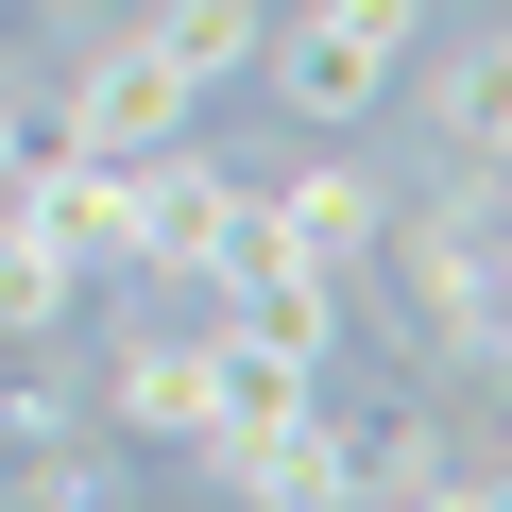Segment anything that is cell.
<instances>
[{
	"mask_svg": "<svg viewBox=\"0 0 512 512\" xmlns=\"http://www.w3.org/2000/svg\"><path fill=\"white\" fill-rule=\"evenodd\" d=\"M410 52H427V0H308V18H274L256 35V69H274V103L291 120H376L393 86H410Z\"/></svg>",
	"mask_w": 512,
	"mask_h": 512,
	"instance_id": "obj_1",
	"label": "cell"
},
{
	"mask_svg": "<svg viewBox=\"0 0 512 512\" xmlns=\"http://www.w3.org/2000/svg\"><path fill=\"white\" fill-rule=\"evenodd\" d=\"M239 256H256V188L222 171V154H137V274H188V291H222L239 274Z\"/></svg>",
	"mask_w": 512,
	"mask_h": 512,
	"instance_id": "obj_2",
	"label": "cell"
},
{
	"mask_svg": "<svg viewBox=\"0 0 512 512\" xmlns=\"http://www.w3.org/2000/svg\"><path fill=\"white\" fill-rule=\"evenodd\" d=\"M188 461H205V495H222V512H359V478H342V427H325V410L205 427Z\"/></svg>",
	"mask_w": 512,
	"mask_h": 512,
	"instance_id": "obj_3",
	"label": "cell"
},
{
	"mask_svg": "<svg viewBox=\"0 0 512 512\" xmlns=\"http://www.w3.org/2000/svg\"><path fill=\"white\" fill-rule=\"evenodd\" d=\"M188 103H205V86H188V69L154 52V35H103V52H86V69L52 86L69 154H171V137H188Z\"/></svg>",
	"mask_w": 512,
	"mask_h": 512,
	"instance_id": "obj_4",
	"label": "cell"
},
{
	"mask_svg": "<svg viewBox=\"0 0 512 512\" xmlns=\"http://www.w3.org/2000/svg\"><path fill=\"white\" fill-rule=\"evenodd\" d=\"M205 342H239V359H291V376H325V359H342V274H308V256H274V239H256L239 274L205 291Z\"/></svg>",
	"mask_w": 512,
	"mask_h": 512,
	"instance_id": "obj_5",
	"label": "cell"
},
{
	"mask_svg": "<svg viewBox=\"0 0 512 512\" xmlns=\"http://www.w3.org/2000/svg\"><path fill=\"white\" fill-rule=\"evenodd\" d=\"M18 222L69 256V274H137V154H35Z\"/></svg>",
	"mask_w": 512,
	"mask_h": 512,
	"instance_id": "obj_6",
	"label": "cell"
},
{
	"mask_svg": "<svg viewBox=\"0 0 512 512\" xmlns=\"http://www.w3.org/2000/svg\"><path fill=\"white\" fill-rule=\"evenodd\" d=\"M256 239H274V256H308V274H359V256L393 239V188L376 171H291V188H256Z\"/></svg>",
	"mask_w": 512,
	"mask_h": 512,
	"instance_id": "obj_7",
	"label": "cell"
},
{
	"mask_svg": "<svg viewBox=\"0 0 512 512\" xmlns=\"http://www.w3.org/2000/svg\"><path fill=\"white\" fill-rule=\"evenodd\" d=\"M103 410H120L137 444H188V427L222 410V342H205V325H137L120 376H103Z\"/></svg>",
	"mask_w": 512,
	"mask_h": 512,
	"instance_id": "obj_8",
	"label": "cell"
},
{
	"mask_svg": "<svg viewBox=\"0 0 512 512\" xmlns=\"http://www.w3.org/2000/svg\"><path fill=\"white\" fill-rule=\"evenodd\" d=\"M137 35H154V52H171V69H188V86L222 103V86L256 69V35H274V18H256V0H154V18H137Z\"/></svg>",
	"mask_w": 512,
	"mask_h": 512,
	"instance_id": "obj_9",
	"label": "cell"
},
{
	"mask_svg": "<svg viewBox=\"0 0 512 512\" xmlns=\"http://www.w3.org/2000/svg\"><path fill=\"white\" fill-rule=\"evenodd\" d=\"M427 120H444V154H495V120H512V52H495V35H444V52H427Z\"/></svg>",
	"mask_w": 512,
	"mask_h": 512,
	"instance_id": "obj_10",
	"label": "cell"
},
{
	"mask_svg": "<svg viewBox=\"0 0 512 512\" xmlns=\"http://www.w3.org/2000/svg\"><path fill=\"white\" fill-rule=\"evenodd\" d=\"M69 308H86V274H69V256L18 222V188H0V342H52Z\"/></svg>",
	"mask_w": 512,
	"mask_h": 512,
	"instance_id": "obj_11",
	"label": "cell"
},
{
	"mask_svg": "<svg viewBox=\"0 0 512 512\" xmlns=\"http://www.w3.org/2000/svg\"><path fill=\"white\" fill-rule=\"evenodd\" d=\"M325 427H342V478H359V495H393V478H427V461H444L427 393H393V410H325Z\"/></svg>",
	"mask_w": 512,
	"mask_h": 512,
	"instance_id": "obj_12",
	"label": "cell"
},
{
	"mask_svg": "<svg viewBox=\"0 0 512 512\" xmlns=\"http://www.w3.org/2000/svg\"><path fill=\"white\" fill-rule=\"evenodd\" d=\"M18 512H120V461H86L69 427L35 444V478H18Z\"/></svg>",
	"mask_w": 512,
	"mask_h": 512,
	"instance_id": "obj_13",
	"label": "cell"
},
{
	"mask_svg": "<svg viewBox=\"0 0 512 512\" xmlns=\"http://www.w3.org/2000/svg\"><path fill=\"white\" fill-rule=\"evenodd\" d=\"M359 512H495V478H444V461H427V478H393V495H359Z\"/></svg>",
	"mask_w": 512,
	"mask_h": 512,
	"instance_id": "obj_14",
	"label": "cell"
}]
</instances>
